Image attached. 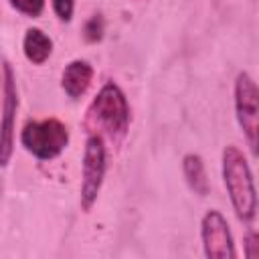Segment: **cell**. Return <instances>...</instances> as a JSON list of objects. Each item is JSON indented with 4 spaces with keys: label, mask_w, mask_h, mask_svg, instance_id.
Wrapping results in <instances>:
<instances>
[{
    "label": "cell",
    "mask_w": 259,
    "mask_h": 259,
    "mask_svg": "<svg viewBox=\"0 0 259 259\" xmlns=\"http://www.w3.org/2000/svg\"><path fill=\"white\" fill-rule=\"evenodd\" d=\"M83 125L89 134L119 140L130 127V105L121 87L113 81L105 83L85 111Z\"/></svg>",
    "instance_id": "1"
},
{
    "label": "cell",
    "mask_w": 259,
    "mask_h": 259,
    "mask_svg": "<svg viewBox=\"0 0 259 259\" xmlns=\"http://www.w3.org/2000/svg\"><path fill=\"white\" fill-rule=\"evenodd\" d=\"M223 182L239 221L251 223L257 214L259 198L249 162L237 146H227L223 150Z\"/></svg>",
    "instance_id": "2"
},
{
    "label": "cell",
    "mask_w": 259,
    "mask_h": 259,
    "mask_svg": "<svg viewBox=\"0 0 259 259\" xmlns=\"http://www.w3.org/2000/svg\"><path fill=\"white\" fill-rule=\"evenodd\" d=\"M20 144L34 158L53 160L67 148L69 130L57 117H47L40 121H26L20 132Z\"/></svg>",
    "instance_id": "3"
},
{
    "label": "cell",
    "mask_w": 259,
    "mask_h": 259,
    "mask_svg": "<svg viewBox=\"0 0 259 259\" xmlns=\"http://www.w3.org/2000/svg\"><path fill=\"white\" fill-rule=\"evenodd\" d=\"M235 115L251 154L259 158V87L245 71L235 79Z\"/></svg>",
    "instance_id": "4"
},
{
    "label": "cell",
    "mask_w": 259,
    "mask_h": 259,
    "mask_svg": "<svg viewBox=\"0 0 259 259\" xmlns=\"http://www.w3.org/2000/svg\"><path fill=\"white\" fill-rule=\"evenodd\" d=\"M105 178V144L101 136L89 134L83 150V166H81V208L85 212L95 204L101 184Z\"/></svg>",
    "instance_id": "5"
},
{
    "label": "cell",
    "mask_w": 259,
    "mask_h": 259,
    "mask_svg": "<svg viewBox=\"0 0 259 259\" xmlns=\"http://www.w3.org/2000/svg\"><path fill=\"white\" fill-rule=\"evenodd\" d=\"M200 239L204 255L210 259H233L237 257L233 235L227 219L219 210H208L200 221Z\"/></svg>",
    "instance_id": "6"
},
{
    "label": "cell",
    "mask_w": 259,
    "mask_h": 259,
    "mask_svg": "<svg viewBox=\"0 0 259 259\" xmlns=\"http://www.w3.org/2000/svg\"><path fill=\"white\" fill-rule=\"evenodd\" d=\"M18 107V91L14 83V73L8 61L2 63V166H8L14 146V119Z\"/></svg>",
    "instance_id": "7"
},
{
    "label": "cell",
    "mask_w": 259,
    "mask_h": 259,
    "mask_svg": "<svg viewBox=\"0 0 259 259\" xmlns=\"http://www.w3.org/2000/svg\"><path fill=\"white\" fill-rule=\"evenodd\" d=\"M91 79H93V67L87 61L75 59L65 67L61 77V87L71 99H79L89 89Z\"/></svg>",
    "instance_id": "8"
},
{
    "label": "cell",
    "mask_w": 259,
    "mask_h": 259,
    "mask_svg": "<svg viewBox=\"0 0 259 259\" xmlns=\"http://www.w3.org/2000/svg\"><path fill=\"white\" fill-rule=\"evenodd\" d=\"M182 174H184L186 184L190 186V190L194 194H198V196H206L208 194L210 184H208L204 160L198 154H186L182 158Z\"/></svg>",
    "instance_id": "9"
},
{
    "label": "cell",
    "mask_w": 259,
    "mask_h": 259,
    "mask_svg": "<svg viewBox=\"0 0 259 259\" xmlns=\"http://www.w3.org/2000/svg\"><path fill=\"white\" fill-rule=\"evenodd\" d=\"M22 51L32 65H42L53 53V40L40 28H28L22 38Z\"/></svg>",
    "instance_id": "10"
},
{
    "label": "cell",
    "mask_w": 259,
    "mask_h": 259,
    "mask_svg": "<svg viewBox=\"0 0 259 259\" xmlns=\"http://www.w3.org/2000/svg\"><path fill=\"white\" fill-rule=\"evenodd\" d=\"M105 32V20L101 14H93L83 24V38L87 42H99Z\"/></svg>",
    "instance_id": "11"
},
{
    "label": "cell",
    "mask_w": 259,
    "mask_h": 259,
    "mask_svg": "<svg viewBox=\"0 0 259 259\" xmlns=\"http://www.w3.org/2000/svg\"><path fill=\"white\" fill-rule=\"evenodd\" d=\"M12 8H16L20 14L24 16H30V18H36L40 16L42 8H45V0H10Z\"/></svg>",
    "instance_id": "12"
},
{
    "label": "cell",
    "mask_w": 259,
    "mask_h": 259,
    "mask_svg": "<svg viewBox=\"0 0 259 259\" xmlns=\"http://www.w3.org/2000/svg\"><path fill=\"white\" fill-rule=\"evenodd\" d=\"M243 251H245V257H249V259H259V233H257V231H247V233H245Z\"/></svg>",
    "instance_id": "13"
},
{
    "label": "cell",
    "mask_w": 259,
    "mask_h": 259,
    "mask_svg": "<svg viewBox=\"0 0 259 259\" xmlns=\"http://www.w3.org/2000/svg\"><path fill=\"white\" fill-rule=\"evenodd\" d=\"M73 8H75V0H53V10L59 16V20H63V22L71 20Z\"/></svg>",
    "instance_id": "14"
}]
</instances>
